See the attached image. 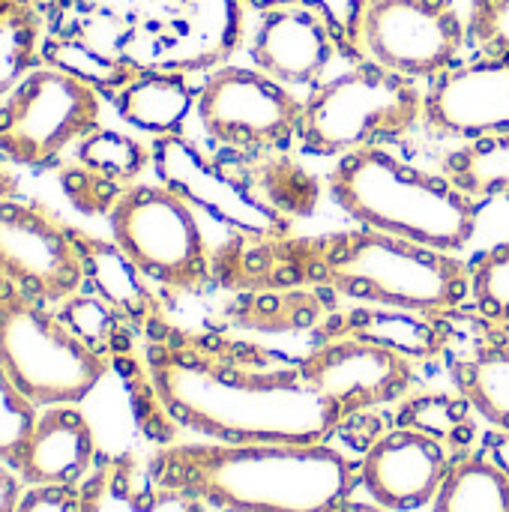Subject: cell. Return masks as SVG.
<instances>
[{
  "label": "cell",
  "mask_w": 509,
  "mask_h": 512,
  "mask_svg": "<svg viewBox=\"0 0 509 512\" xmlns=\"http://www.w3.org/2000/svg\"><path fill=\"white\" fill-rule=\"evenodd\" d=\"M144 369L171 426L219 444H330L348 423L300 366L270 351L162 321Z\"/></svg>",
  "instance_id": "obj_1"
},
{
  "label": "cell",
  "mask_w": 509,
  "mask_h": 512,
  "mask_svg": "<svg viewBox=\"0 0 509 512\" xmlns=\"http://www.w3.org/2000/svg\"><path fill=\"white\" fill-rule=\"evenodd\" d=\"M213 279L231 291L321 288L357 303L417 312H462L471 300L468 264L372 228L318 237H243L234 234L213 252Z\"/></svg>",
  "instance_id": "obj_2"
},
{
  "label": "cell",
  "mask_w": 509,
  "mask_h": 512,
  "mask_svg": "<svg viewBox=\"0 0 509 512\" xmlns=\"http://www.w3.org/2000/svg\"><path fill=\"white\" fill-rule=\"evenodd\" d=\"M147 468L162 486L222 512H330L357 483L330 444H165Z\"/></svg>",
  "instance_id": "obj_3"
},
{
  "label": "cell",
  "mask_w": 509,
  "mask_h": 512,
  "mask_svg": "<svg viewBox=\"0 0 509 512\" xmlns=\"http://www.w3.org/2000/svg\"><path fill=\"white\" fill-rule=\"evenodd\" d=\"M327 192L351 222L441 252L459 255L477 231V201L465 189L387 147L336 159Z\"/></svg>",
  "instance_id": "obj_4"
},
{
  "label": "cell",
  "mask_w": 509,
  "mask_h": 512,
  "mask_svg": "<svg viewBox=\"0 0 509 512\" xmlns=\"http://www.w3.org/2000/svg\"><path fill=\"white\" fill-rule=\"evenodd\" d=\"M426 87L372 60L351 63L342 75L303 96L297 144L306 156L342 159L387 147L423 120Z\"/></svg>",
  "instance_id": "obj_5"
},
{
  "label": "cell",
  "mask_w": 509,
  "mask_h": 512,
  "mask_svg": "<svg viewBox=\"0 0 509 512\" xmlns=\"http://www.w3.org/2000/svg\"><path fill=\"white\" fill-rule=\"evenodd\" d=\"M0 366L36 408L81 405L111 369L60 321L51 303L6 279H0Z\"/></svg>",
  "instance_id": "obj_6"
},
{
  "label": "cell",
  "mask_w": 509,
  "mask_h": 512,
  "mask_svg": "<svg viewBox=\"0 0 509 512\" xmlns=\"http://www.w3.org/2000/svg\"><path fill=\"white\" fill-rule=\"evenodd\" d=\"M111 240L135 267L171 294H195L213 279L198 213L162 183H135L105 216Z\"/></svg>",
  "instance_id": "obj_7"
},
{
  "label": "cell",
  "mask_w": 509,
  "mask_h": 512,
  "mask_svg": "<svg viewBox=\"0 0 509 512\" xmlns=\"http://www.w3.org/2000/svg\"><path fill=\"white\" fill-rule=\"evenodd\" d=\"M99 117L102 99L90 84L42 63L0 99V156L18 168H51Z\"/></svg>",
  "instance_id": "obj_8"
},
{
  "label": "cell",
  "mask_w": 509,
  "mask_h": 512,
  "mask_svg": "<svg viewBox=\"0 0 509 512\" xmlns=\"http://www.w3.org/2000/svg\"><path fill=\"white\" fill-rule=\"evenodd\" d=\"M195 117L216 147L255 156L297 141L303 96L255 66H222L198 87Z\"/></svg>",
  "instance_id": "obj_9"
},
{
  "label": "cell",
  "mask_w": 509,
  "mask_h": 512,
  "mask_svg": "<svg viewBox=\"0 0 509 512\" xmlns=\"http://www.w3.org/2000/svg\"><path fill=\"white\" fill-rule=\"evenodd\" d=\"M366 60L414 81H432L462 60L468 12L456 0H369L363 15Z\"/></svg>",
  "instance_id": "obj_10"
},
{
  "label": "cell",
  "mask_w": 509,
  "mask_h": 512,
  "mask_svg": "<svg viewBox=\"0 0 509 512\" xmlns=\"http://www.w3.org/2000/svg\"><path fill=\"white\" fill-rule=\"evenodd\" d=\"M153 171L162 186L177 192L195 213L243 237H288L291 219L258 198L231 168L216 162L192 138L162 135L150 141Z\"/></svg>",
  "instance_id": "obj_11"
},
{
  "label": "cell",
  "mask_w": 509,
  "mask_h": 512,
  "mask_svg": "<svg viewBox=\"0 0 509 512\" xmlns=\"http://www.w3.org/2000/svg\"><path fill=\"white\" fill-rule=\"evenodd\" d=\"M0 279L51 306L78 294L84 270L66 222L36 201L0 198Z\"/></svg>",
  "instance_id": "obj_12"
},
{
  "label": "cell",
  "mask_w": 509,
  "mask_h": 512,
  "mask_svg": "<svg viewBox=\"0 0 509 512\" xmlns=\"http://www.w3.org/2000/svg\"><path fill=\"white\" fill-rule=\"evenodd\" d=\"M297 366L345 420L399 405L417 387L411 360L360 339H321Z\"/></svg>",
  "instance_id": "obj_13"
},
{
  "label": "cell",
  "mask_w": 509,
  "mask_h": 512,
  "mask_svg": "<svg viewBox=\"0 0 509 512\" xmlns=\"http://www.w3.org/2000/svg\"><path fill=\"white\" fill-rule=\"evenodd\" d=\"M423 123L465 144L509 138V48L477 51L435 75Z\"/></svg>",
  "instance_id": "obj_14"
},
{
  "label": "cell",
  "mask_w": 509,
  "mask_h": 512,
  "mask_svg": "<svg viewBox=\"0 0 509 512\" xmlns=\"http://www.w3.org/2000/svg\"><path fill=\"white\" fill-rule=\"evenodd\" d=\"M453 459L438 441L396 426L369 447L357 480L381 510L417 512L432 507Z\"/></svg>",
  "instance_id": "obj_15"
},
{
  "label": "cell",
  "mask_w": 509,
  "mask_h": 512,
  "mask_svg": "<svg viewBox=\"0 0 509 512\" xmlns=\"http://www.w3.org/2000/svg\"><path fill=\"white\" fill-rule=\"evenodd\" d=\"M252 66L285 87H315L324 81L339 45L315 12L297 6L264 9L249 42ZM342 57V54H339Z\"/></svg>",
  "instance_id": "obj_16"
},
{
  "label": "cell",
  "mask_w": 509,
  "mask_h": 512,
  "mask_svg": "<svg viewBox=\"0 0 509 512\" xmlns=\"http://www.w3.org/2000/svg\"><path fill=\"white\" fill-rule=\"evenodd\" d=\"M453 312H417L399 306L357 303L351 309H333L315 330L321 339H360L387 348L411 363H432L450 354L456 342Z\"/></svg>",
  "instance_id": "obj_17"
},
{
  "label": "cell",
  "mask_w": 509,
  "mask_h": 512,
  "mask_svg": "<svg viewBox=\"0 0 509 512\" xmlns=\"http://www.w3.org/2000/svg\"><path fill=\"white\" fill-rule=\"evenodd\" d=\"M99 462L93 423L78 405L39 408L12 468L24 486H81Z\"/></svg>",
  "instance_id": "obj_18"
},
{
  "label": "cell",
  "mask_w": 509,
  "mask_h": 512,
  "mask_svg": "<svg viewBox=\"0 0 509 512\" xmlns=\"http://www.w3.org/2000/svg\"><path fill=\"white\" fill-rule=\"evenodd\" d=\"M66 228H69V240L81 258L87 291H93L111 309H117L141 339H147L162 321H168L159 297L153 294V282L135 267V261L114 240L96 237L69 222H66Z\"/></svg>",
  "instance_id": "obj_19"
},
{
  "label": "cell",
  "mask_w": 509,
  "mask_h": 512,
  "mask_svg": "<svg viewBox=\"0 0 509 512\" xmlns=\"http://www.w3.org/2000/svg\"><path fill=\"white\" fill-rule=\"evenodd\" d=\"M78 498L81 512H207L192 495L162 486L132 453L99 456Z\"/></svg>",
  "instance_id": "obj_20"
},
{
  "label": "cell",
  "mask_w": 509,
  "mask_h": 512,
  "mask_svg": "<svg viewBox=\"0 0 509 512\" xmlns=\"http://www.w3.org/2000/svg\"><path fill=\"white\" fill-rule=\"evenodd\" d=\"M477 339L450 360L456 390L498 435L509 438V330L477 318Z\"/></svg>",
  "instance_id": "obj_21"
},
{
  "label": "cell",
  "mask_w": 509,
  "mask_h": 512,
  "mask_svg": "<svg viewBox=\"0 0 509 512\" xmlns=\"http://www.w3.org/2000/svg\"><path fill=\"white\" fill-rule=\"evenodd\" d=\"M111 102L126 126L150 138H162L183 132L189 114L195 111L198 90L183 72L141 69L126 87L111 96Z\"/></svg>",
  "instance_id": "obj_22"
},
{
  "label": "cell",
  "mask_w": 509,
  "mask_h": 512,
  "mask_svg": "<svg viewBox=\"0 0 509 512\" xmlns=\"http://www.w3.org/2000/svg\"><path fill=\"white\" fill-rule=\"evenodd\" d=\"M330 291L321 288H264V291H234L225 318L252 333H300L318 330L324 318L336 309Z\"/></svg>",
  "instance_id": "obj_23"
},
{
  "label": "cell",
  "mask_w": 509,
  "mask_h": 512,
  "mask_svg": "<svg viewBox=\"0 0 509 512\" xmlns=\"http://www.w3.org/2000/svg\"><path fill=\"white\" fill-rule=\"evenodd\" d=\"M432 512H509L507 468L483 450L456 456Z\"/></svg>",
  "instance_id": "obj_24"
},
{
  "label": "cell",
  "mask_w": 509,
  "mask_h": 512,
  "mask_svg": "<svg viewBox=\"0 0 509 512\" xmlns=\"http://www.w3.org/2000/svg\"><path fill=\"white\" fill-rule=\"evenodd\" d=\"M396 426L420 432L453 456L471 453L477 444V411L456 393H411L399 402Z\"/></svg>",
  "instance_id": "obj_25"
},
{
  "label": "cell",
  "mask_w": 509,
  "mask_h": 512,
  "mask_svg": "<svg viewBox=\"0 0 509 512\" xmlns=\"http://www.w3.org/2000/svg\"><path fill=\"white\" fill-rule=\"evenodd\" d=\"M60 321L93 351L99 354L108 366L111 363H126V366H138L132 363V342H135V330L129 327V321L111 309L102 297H96L93 291L81 288L78 294L66 297L63 303L54 306ZM144 363V360H141Z\"/></svg>",
  "instance_id": "obj_26"
},
{
  "label": "cell",
  "mask_w": 509,
  "mask_h": 512,
  "mask_svg": "<svg viewBox=\"0 0 509 512\" xmlns=\"http://www.w3.org/2000/svg\"><path fill=\"white\" fill-rule=\"evenodd\" d=\"M42 63L75 75L78 81L90 84L99 96L105 93L108 99L144 69V66L126 60V57L105 54V51H99L96 45H90V42H84L78 36H57V33L45 36Z\"/></svg>",
  "instance_id": "obj_27"
},
{
  "label": "cell",
  "mask_w": 509,
  "mask_h": 512,
  "mask_svg": "<svg viewBox=\"0 0 509 512\" xmlns=\"http://www.w3.org/2000/svg\"><path fill=\"white\" fill-rule=\"evenodd\" d=\"M72 150H75L72 159L78 165H84L87 171L105 177L108 183H114L120 189L141 183L144 171L153 168L150 144H144L141 138H135L129 132L108 129V126H96Z\"/></svg>",
  "instance_id": "obj_28"
},
{
  "label": "cell",
  "mask_w": 509,
  "mask_h": 512,
  "mask_svg": "<svg viewBox=\"0 0 509 512\" xmlns=\"http://www.w3.org/2000/svg\"><path fill=\"white\" fill-rule=\"evenodd\" d=\"M258 162L246 165V174L240 180L264 198L270 207L279 213L291 216H306L318 207V183L309 177L291 156H282L279 150L270 153H255Z\"/></svg>",
  "instance_id": "obj_29"
},
{
  "label": "cell",
  "mask_w": 509,
  "mask_h": 512,
  "mask_svg": "<svg viewBox=\"0 0 509 512\" xmlns=\"http://www.w3.org/2000/svg\"><path fill=\"white\" fill-rule=\"evenodd\" d=\"M45 36L48 21L27 0H18L0 12V99L42 66Z\"/></svg>",
  "instance_id": "obj_30"
},
{
  "label": "cell",
  "mask_w": 509,
  "mask_h": 512,
  "mask_svg": "<svg viewBox=\"0 0 509 512\" xmlns=\"http://www.w3.org/2000/svg\"><path fill=\"white\" fill-rule=\"evenodd\" d=\"M447 177L471 198L509 195V138L471 141L447 156Z\"/></svg>",
  "instance_id": "obj_31"
},
{
  "label": "cell",
  "mask_w": 509,
  "mask_h": 512,
  "mask_svg": "<svg viewBox=\"0 0 509 512\" xmlns=\"http://www.w3.org/2000/svg\"><path fill=\"white\" fill-rule=\"evenodd\" d=\"M474 315L509 330V243H495L468 264Z\"/></svg>",
  "instance_id": "obj_32"
},
{
  "label": "cell",
  "mask_w": 509,
  "mask_h": 512,
  "mask_svg": "<svg viewBox=\"0 0 509 512\" xmlns=\"http://www.w3.org/2000/svg\"><path fill=\"white\" fill-rule=\"evenodd\" d=\"M243 3L258 9V12L276 9V6H297V9L315 12L330 27L333 39L339 45V54L348 63L366 60L360 33H363V15H366L369 0H243Z\"/></svg>",
  "instance_id": "obj_33"
},
{
  "label": "cell",
  "mask_w": 509,
  "mask_h": 512,
  "mask_svg": "<svg viewBox=\"0 0 509 512\" xmlns=\"http://www.w3.org/2000/svg\"><path fill=\"white\" fill-rule=\"evenodd\" d=\"M39 408L15 387V381L0 366V462H15L21 444L27 441Z\"/></svg>",
  "instance_id": "obj_34"
},
{
  "label": "cell",
  "mask_w": 509,
  "mask_h": 512,
  "mask_svg": "<svg viewBox=\"0 0 509 512\" xmlns=\"http://www.w3.org/2000/svg\"><path fill=\"white\" fill-rule=\"evenodd\" d=\"M60 186H63V192L69 195V201H72L81 213H87V216H108L111 207H114V204L120 201V195L126 192V189L108 183L105 177L87 171V168L78 165L75 159H72V165L60 168Z\"/></svg>",
  "instance_id": "obj_35"
},
{
  "label": "cell",
  "mask_w": 509,
  "mask_h": 512,
  "mask_svg": "<svg viewBox=\"0 0 509 512\" xmlns=\"http://www.w3.org/2000/svg\"><path fill=\"white\" fill-rule=\"evenodd\" d=\"M468 36L477 51L509 48V0H471Z\"/></svg>",
  "instance_id": "obj_36"
},
{
  "label": "cell",
  "mask_w": 509,
  "mask_h": 512,
  "mask_svg": "<svg viewBox=\"0 0 509 512\" xmlns=\"http://www.w3.org/2000/svg\"><path fill=\"white\" fill-rule=\"evenodd\" d=\"M15 512H81L75 486H27Z\"/></svg>",
  "instance_id": "obj_37"
},
{
  "label": "cell",
  "mask_w": 509,
  "mask_h": 512,
  "mask_svg": "<svg viewBox=\"0 0 509 512\" xmlns=\"http://www.w3.org/2000/svg\"><path fill=\"white\" fill-rule=\"evenodd\" d=\"M24 480L18 477V471L9 462H0V512H15L18 501L24 495Z\"/></svg>",
  "instance_id": "obj_38"
},
{
  "label": "cell",
  "mask_w": 509,
  "mask_h": 512,
  "mask_svg": "<svg viewBox=\"0 0 509 512\" xmlns=\"http://www.w3.org/2000/svg\"><path fill=\"white\" fill-rule=\"evenodd\" d=\"M27 3H30V6H33V9H36V12L51 24V21L63 12V3H66V0H27Z\"/></svg>",
  "instance_id": "obj_39"
},
{
  "label": "cell",
  "mask_w": 509,
  "mask_h": 512,
  "mask_svg": "<svg viewBox=\"0 0 509 512\" xmlns=\"http://www.w3.org/2000/svg\"><path fill=\"white\" fill-rule=\"evenodd\" d=\"M6 159L0 156V198H15V192H18V180L9 174V168L3 165Z\"/></svg>",
  "instance_id": "obj_40"
},
{
  "label": "cell",
  "mask_w": 509,
  "mask_h": 512,
  "mask_svg": "<svg viewBox=\"0 0 509 512\" xmlns=\"http://www.w3.org/2000/svg\"><path fill=\"white\" fill-rule=\"evenodd\" d=\"M330 512H387V510H381L378 504H363V501H342L339 507H333Z\"/></svg>",
  "instance_id": "obj_41"
},
{
  "label": "cell",
  "mask_w": 509,
  "mask_h": 512,
  "mask_svg": "<svg viewBox=\"0 0 509 512\" xmlns=\"http://www.w3.org/2000/svg\"><path fill=\"white\" fill-rule=\"evenodd\" d=\"M492 456L507 468L509 474V438L507 435H498V441H495V447H492Z\"/></svg>",
  "instance_id": "obj_42"
},
{
  "label": "cell",
  "mask_w": 509,
  "mask_h": 512,
  "mask_svg": "<svg viewBox=\"0 0 509 512\" xmlns=\"http://www.w3.org/2000/svg\"><path fill=\"white\" fill-rule=\"evenodd\" d=\"M12 3H18V0H0V12H3V9H9Z\"/></svg>",
  "instance_id": "obj_43"
}]
</instances>
